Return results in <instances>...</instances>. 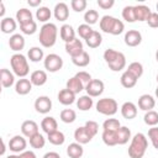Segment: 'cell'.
Listing matches in <instances>:
<instances>
[{"mask_svg": "<svg viewBox=\"0 0 158 158\" xmlns=\"http://www.w3.org/2000/svg\"><path fill=\"white\" fill-rule=\"evenodd\" d=\"M148 147V139L146 135L138 132L131 138V143L128 147V156L130 158H143Z\"/></svg>", "mask_w": 158, "mask_h": 158, "instance_id": "1", "label": "cell"}, {"mask_svg": "<svg viewBox=\"0 0 158 158\" xmlns=\"http://www.w3.org/2000/svg\"><path fill=\"white\" fill-rule=\"evenodd\" d=\"M57 35H58L57 26L52 22H47V23H43V26L40 28L38 41L42 44V47L51 48L57 42Z\"/></svg>", "mask_w": 158, "mask_h": 158, "instance_id": "2", "label": "cell"}, {"mask_svg": "<svg viewBox=\"0 0 158 158\" xmlns=\"http://www.w3.org/2000/svg\"><path fill=\"white\" fill-rule=\"evenodd\" d=\"M104 59L112 72H120L126 67V57L122 52L107 48L104 52Z\"/></svg>", "mask_w": 158, "mask_h": 158, "instance_id": "3", "label": "cell"}, {"mask_svg": "<svg viewBox=\"0 0 158 158\" xmlns=\"http://www.w3.org/2000/svg\"><path fill=\"white\" fill-rule=\"evenodd\" d=\"M10 64H11V69L14 74L17 75L19 78H25L30 72L27 58L21 53L12 54L10 58Z\"/></svg>", "mask_w": 158, "mask_h": 158, "instance_id": "4", "label": "cell"}, {"mask_svg": "<svg viewBox=\"0 0 158 158\" xmlns=\"http://www.w3.org/2000/svg\"><path fill=\"white\" fill-rule=\"evenodd\" d=\"M96 111L101 115H105V116H112L117 112L118 110V105L116 102L115 99L112 98H104V99H100L96 105Z\"/></svg>", "mask_w": 158, "mask_h": 158, "instance_id": "5", "label": "cell"}, {"mask_svg": "<svg viewBox=\"0 0 158 158\" xmlns=\"http://www.w3.org/2000/svg\"><path fill=\"white\" fill-rule=\"evenodd\" d=\"M43 65H44V69L49 73H56L58 70L62 69L63 67V59L60 56L56 54V53H49L44 57L43 59Z\"/></svg>", "mask_w": 158, "mask_h": 158, "instance_id": "6", "label": "cell"}, {"mask_svg": "<svg viewBox=\"0 0 158 158\" xmlns=\"http://www.w3.org/2000/svg\"><path fill=\"white\" fill-rule=\"evenodd\" d=\"M105 85L104 81L100 79H91L86 85H85V90H86V95L91 96V98H96L100 96L104 93Z\"/></svg>", "mask_w": 158, "mask_h": 158, "instance_id": "7", "label": "cell"}, {"mask_svg": "<svg viewBox=\"0 0 158 158\" xmlns=\"http://www.w3.org/2000/svg\"><path fill=\"white\" fill-rule=\"evenodd\" d=\"M26 147H27V142L23 136L16 135L9 141V149L14 153H22L23 151H26Z\"/></svg>", "mask_w": 158, "mask_h": 158, "instance_id": "8", "label": "cell"}, {"mask_svg": "<svg viewBox=\"0 0 158 158\" xmlns=\"http://www.w3.org/2000/svg\"><path fill=\"white\" fill-rule=\"evenodd\" d=\"M35 109L40 114H48L52 110V100L46 95H41L35 101Z\"/></svg>", "mask_w": 158, "mask_h": 158, "instance_id": "9", "label": "cell"}, {"mask_svg": "<svg viewBox=\"0 0 158 158\" xmlns=\"http://www.w3.org/2000/svg\"><path fill=\"white\" fill-rule=\"evenodd\" d=\"M123 40H125L126 46H128V47H137L142 42V35L137 30H128L125 33Z\"/></svg>", "mask_w": 158, "mask_h": 158, "instance_id": "10", "label": "cell"}, {"mask_svg": "<svg viewBox=\"0 0 158 158\" xmlns=\"http://www.w3.org/2000/svg\"><path fill=\"white\" fill-rule=\"evenodd\" d=\"M65 52L72 57H78L79 54H81L84 52V48H83V43L79 38H74L73 41L65 43Z\"/></svg>", "mask_w": 158, "mask_h": 158, "instance_id": "11", "label": "cell"}, {"mask_svg": "<svg viewBox=\"0 0 158 158\" xmlns=\"http://www.w3.org/2000/svg\"><path fill=\"white\" fill-rule=\"evenodd\" d=\"M21 133H22V136L30 138L33 135L38 133V125L33 120H26L21 125Z\"/></svg>", "mask_w": 158, "mask_h": 158, "instance_id": "12", "label": "cell"}, {"mask_svg": "<svg viewBox=\"0 0 158 158\" xmlns=\"http://www.w3.org/2000/svg\"><path fill=\"white\" fill-rule=\"evenodd\" d=\"M53 15H54L56 20H58V21L63 22V21L68 20V17H69V7H68V5L65 2L56 4L54 10H53Z\"/></svg>", "mask_w": 158, "mask_h": 158, "instance_id": "13", "label": "cell"}, {"mask_svg": "<svg viewBox=\"0 0 158 158\" xmlns=\"http://www.w3.org/2000/svg\"><path fill=\"white\" fill-rule=\"evenodd\" d=\"M121 115L126 120H132L137 116V106L132 101H126L121 106Z\"/></svg>", "mask_w": 158, "mask_h": 158, "instance_id": "14", "label": "cell"}, {"mask_svg": "<svg viewBox=\"0 0 158 158\" xmlns=\"http://www.w3.org/2000/svg\"><path fill=\"white\" fill-rule=\"evenodd\" d=\"M74 139L80 144H86L93 139V136L88 132V130L84 126H80L74 131Z\"/></svg>", "mask_w": 158, "mask_h": 158, "instance_id": "15", "label": "cell"}, {"mask_svg": "<svg viewBox=\"0 0 158 158\" xmlns=\"http://www.w3.org/2000/svg\"><path fill=\"white\" fill-rule=\"evenodd\" d=\"M156 106V100L149 94H143L138 98V107L143 111H151Z\"/></svg>", "mask_w": 158, "mask_h": 158, "instance_id": "16", "label": "cell"}, {"mask_svg": "<svg viewBox=\"0 0 158 158\" xmlns=\"http://www.w3.org/2000/svg\"><path fill=\"white\" fill-rule=\"evenodd\" d=\"M9 47L14 52H20L21 49H23V47H25V38H23V36L20 35V33L11 35L10 40H9Z\"/></svg>", "mask_w": 158, "mask_h": 158, "instance_id": "17", "label": "cell"}, {"mask_svg": "<svg viewBox=\"0 0 158 158\" xmlns=\"http://www.w3.org/2000/svg\"><path fill=\"white\" fill-rule=\"evenodd\" d=\"M31 90H32V83H31L30 79L21 78L15 84V91L19 95H27Z\"/></svg>", "mask_w": 158, "mask_h": 158, "instance_id": "18", "label": "cell"}, {"mask_svg": "<svg viewBox=\"0 0 158 158\" xmlns=\"http://www.w3.org/2000/svg\"><path fill=\"white\" fill-rule=\"evenodd\" d=\"M41 128L43 130L44 133L49 135L54 131H57L58 128V123H57V120L52 116H46L42 121H41Z\"/></svg>", "mask_w": 158, "mask_h": 158, "instance_id": "19", "label": "cell"}, {"mask_svg": "<svg viewBox=\"0 0 158 158\" xmlns=\"http://www.w3.org/2000/svg\"><path fill=\"white\" fill-rule=\"evenodd\" d=\"M0 81H1L2 88H10L14 84H16L15 83V74L11 73L9 69L2 68L0 70Z\"/></svg>", "mask_w": 158, "mask_h": 158, "instance_id": "20", "label": "cell"}, {"mask_svg": "<svg viewBox=\"0 0 158 158\" xmlns=\"http://www.w3.org/2000/svg\"><path fill=\"white\" fill-rule=\"evenodd\" d=\"M16 27H17L16 20H14L12 17H4L1 20V22H0V30L5 35L14 33V31L16 30Z\"/></svg>", "mask_w": 158, "mask_h": 158, "instance_id": "21", "label": "cell"}, {"mask_svg": "<svg viewBox=\"0 0 158 158\" xmlns=\"http://www.w3.org/2000/svg\"><path fill=\"white\" fill-rule=\"evenodd\" d=\"M30 80L32 83V85L36 86H42L47 83V73L44 70H35L31 73L30 75Z\"/></svg>", "mask_w": 158, "mask_h": 158, "instance_id": "22", "label": "cell"}, {"mask_svg": "<svg viewBox=\"0 0 158 158\" xmlns=\"http://www.w3.org/2000/svg\"><path fill=\"white\" fill-rule=\"evenodd\" d=\"M58 101L62 104V105H72L74 101H75V94L73 91H70L69 89H62L59 93H58Z\"/></svg>", "mask_w": 158, "mask_h": 158, "instance_id": "23", "label": "cell"}, {"mask_svg": "<svg viewBox=\"0 0 158 158\" xmlns=\"http://www.w3.org/2000/svg\"><path fill=\"white\" fill-rule=\"evenodd\" d=\"M59 36H60V38H62L65 43L73 41L74 38H77V37H75V31H74V28H73L70 25H68V23H64V25L59 28Z\"/></svg>", "mask_w": 158, "mask_h": 158, "instance_id": "24", "label": "cell"}, {"mask_svg": "<svg viewBox=\"0 0 158 158\" xmlns=\"http://www.w3.org/2000/svg\"><path fill=\"white\" fill-rule=\"evenodd\" d=\"M65 88L69 89L70 91H73V93L77 95V94H79L80 91H83V90L85 89V85L83 84V81H81L80 79H78V78L74 75V77H72V78L68 79Z\"/></svg>", "mask_w": 158, "mask_h": 158, "instance_id": "25", "label": "cell"}, {"mask_svg": "<svg viewBox=\"0 0 158 158\" xmlns=\"http://www.w3.org/2000/svg\"><path fill=\"white\" fill-rule=\"evenodd\" d=\"M67 154L69 158H81L84 154V148L80 143L73 142L67 147Z\"/></svg>", "mask_w": 158, "mask_h": 158, "instance_id": "26", "label": "cell"}, {"mask_svg": "<svg viewBox=\"0 0 158 158\" xmlns=\"http://www.w3.org/2000/svg\"><path fill=\"white\" fill-rule=\"evenodd\" d=\"M152 14L151 9L146 5H136L135 6V15H136V21H147L149 15Z\"/></svg>", "mask_w": 158, "mask_h": 158, "instance_id": "27", "label": "cell"}, {"mask_svg": "<svg viewBox=\"0 0 158 158\" xmlns=\"http://www.w3.org/2000/svg\"><path fill=\"white\" fill-rule=\"evenodd\" d=\"M16 20L20 25H25V23H28L31 21H33L32 19V12L31 10L26 9V7H21L16 11Z\"/></svg>", "mask_w": 158, "mask_h": 158, "instance_id": "28", "label": "cell"}, {"mask_svg": "<svg viewBox=\"0 0 158 158\" xmlns=\"http://www.w3.org/2000/svg\"><path fill=\"white\" fill-rule=\"evenodd\" d=\"M115 20H116V17L110 16V15H105V16H102L101 20H100V23H99L100 30H101L102 32H105V33H110V35H111V31H112Z\"/></svg>", "mask_w": 158, "mask_h": 158, "instance_id": "29", "label": "cell"}, {"mask_svg": "<svg viewBox=\"0 0 158 158\" xmlns=\"http://www.w3.org/2000/svg\"><path fill=\"white\" fill-rule=\"evenodd\" d=\"M137 78L136 77H133L131 73H128L127 70H125L123 73H122V75H121V78H120V81H121V85L123 86V88H126V89H131V88H133L136 84H137Z\"/></svg>", "mask_w": 158, "mask_h": 158, "instance_id": "30", "label": "cell"}, {"mask_svg": "<svg viewBox=\"0 0 158 158\" xmlns=\"http://www.w3.org/2000/svg\"><path fill=\"white\" fill-rule=\"evenodd\" d=\"M94 105L93 98L89 95H83L77 100V107L80 111H89Z\"/></svg>", "mask_w": 158, "mask_h": 158, "instance_id": "31", "label": "cell"}, {"mask_svg": "<svg viewBox=\"0 0 158 158\" xmlns=\"http://www.w3.org/2000/svg\"><path fill=\"white\" fill-rule=\"evenodd\" d=\"M101 138L106 146L109 147L116 146L117 144V131H102Z\"/></svg>", "mask_w": 158, "mask_h": 158, "instance_id": "32", "label": "cell"}, {"mask_svg": "<svg viewBox=\"0 0 158 158\" xmlns=\"http://www.w3.org/2000/svg\"><path fill=\"white\" fill-rule=\"evenodd\" d=\"M102 42V37H101V33L98 32V31H93V33L85 40V43L88 44V47L90 48H98Z\"/></svg>", "mask_w": 158, "mask_h": 158, "instance_id": "33", "label": "cell"}, {"mask_svg": "<svg viewBox=\"0 0 158 158\" xmlns=\"http://www.w3.org/2000/svg\"><path fill=\"white\" fill-rule=\"evenodd\" d=\"M27 57H28V59H30L31 62L37 63V62H40V60L43 59L44 53H43V49H42V48L35 46V47H31V48L28 49V52H27Z\"/></svg>", "mask_w": 158, "mask_h": 158, "instance_id": "34", "label": "cell"}, {"mask_svg": "<svg viewBox=\"0 0 158 158\" xmlns=\"http://www.w3.org/2000/svg\"><path fill=\"white\" fill-rule=\"evenodd\" d=\"M131 139V130L126 126H121L117 131V144H126Z\"/></svg>", "mask_w": 158, "mask_h": 158, "instance_id": "35", "label": "cell"}, {"mask_svg": "<svg viewBox=\"0 0 158 158\" xmlns=\"http://www.w3.org/2000/svg\"><path fill=\"white\" fill-rule=\"evenodd\" d=\"M52 16V12L51 10L47 7V6H40L37 10H36V19L40 21V22H43V23H47L49 21Z\"/></svg>", "mask_w": 158, "mask_h": 158, "instance_id": "36", "label": "cell"}, {"mask_svg": "<svg viewBox=\"0 0 158 158\" xmlns=\"http://www.w3.org/2000/svg\"><path fill=\"white\" fill-rule=\"evenodd\" d=\"M47 139L49 141V143H52L54 146H62L64 143V141H65V136H64V133L62 131L57 130V131L47 135Z\"/></svg>", "mask_w": 158, "mask_h": 158, "instance_id": "37", "label": "cell"}, {"mask_svg": "<svg viewBox=\"0 0 158 158\" xmlns=\"http://www.w3.org/2000/svg\"><path fill=\"white\" fill-rule=\"evenodd\" d=\"M59 117H60V120H62L64 123H72V122H74L75 118H77V112H75L73 109H64V110L60 111Z\"/></svg>", "mask_w": 158, "mask_h": 158, "instance_id": "38", "label": "cell"}, {"mask_svg": "<svg viewBox=\"0 0 158 158\" xmlns=\"http://www.w3.org/2000/svg\"><path fill=\"white\" fill-rule=\"evenodd\" d=\"M46 144V138L38 132L36 135H33L32 137H30V146L35 149H41L43 148Z\"/></svg>", "mask_w": 158, "mask_h": 158, "instance_id": "39", "label": "cell"}, {"mask_svg": "<svg viewBox=\"0 0 158 158\" xmlns=\"http://www.w3.org/2000/svg\"><path fill=\"white\" fill-rule=\"evenodd\" d=\"M128 73H131L133 77H136L137 79H139L143 74V65L139 63V62H132L128 64L127 69H126Z\"/></svg>", "mask_w": 158, "mask_h": 158, "instance_id": "40", "label": "cell"}, {"mask_svg": "<svg viewBox=\"0 0 158 158\" xmlns=\"http://www.w3.org/2000/svg\"><path fill=\"white\" fill-rule=\"evenodd\" d=\"M143 121H144L146 125H148L151 127H154L158 123V112L154 111V110L146 111V114L143 116Z\"/></svg>", "mask_w": 158, "mask_h": 158, "instance_id": "41", "label": "cell"}, {"mask_svg": "<svg viewBox=\"0 0 158 158\" xmlns=\"http://www.w3.org/2000/svg\"><path fill=\"white\" fill-rule=\"evenodd\" d=\"M72 62L74 65L77 67H86L89 63H90V56L84 51L81 54H79L78 57H74L72 58Z\"/></svg>", "mask_w": 158, "mask_h": 158, "instance_id": "42", "label": "cell"}, {"mask_svg": "<svg viewBox=\"0 0 158 158\" xmlns=\"http://www.w3.org/2000/svg\"><path fill=\"white\" fill-rule=\"evenodd\" d=\"M121 123L117 118H106L102 123V131H118Z\"/></svg>", "mask_w": 158, "mask_h": 158, "instance_id": "43", "label": "cell"}, {"mask_svg": "<svg viewBox=\"0 0 158 158\" xmlns=\"http://www.w3.org/2000/svg\"><path fill=\"white\" fill-rule=\"evenodd\" d=\"M98 20H99V12L96 10L90 9V10H86L85 11V14H84V21H85L86 25L91 26V25L96 23Z\"/></svg>", "mask_w": 158, "mask_h": 158, "instance_id": "44", "label": "cell"}, {"mask_svg": "<svg viewBox=\"0 0 158 158\" xmlns=\"http://www.w3.org/2000/svg\"><path fill=\"white\" fill-rule=\"evenodd\" d=\"M122 19L130 23L136 21V15H135V6H125L122 10Z\"/></svg>", "mask_w": 158, "mask_h": 158, "instance_id": "45", "label": "cell"}, {"mask_svg": "<svg viewBox=\"0 0 158 158\" xmlns=\"http://www.w3.org/2000/svg\"><path fill=\"white\" fill-rule=\"evenodd\" d=\"M20 30L23 35H33L37 31V23L36 21H31L25 25H20Z\"/></svg>", "mask_w": 158, "mask_h": 158, "instance_id": "46", "label": "cell"}, {"mask_svg": "<svg viewBox=\"0 0 158 158\" xmlns=\"http://www.w3.org/2000/svg\"><path fill=\"white\" fill-rule=\"evenodd\" d=\"M93 28L89 26V25H86V23H81V25H79V27H78V35H79V37H81L83 40H86L91 33H93Z\"/></svg>", "mask_w": 158, "mask_h": 158, "instance_id": "47", "label": "cell"}, {"mask_svg": "<svg viewBox=\"0 0 158 158\" xmlns=\"http://www.w3.org/2000/svg\"><path fill=\"white\" fill-rule=\"evenodd\" d=\"M86 5H88L86 0H72V1H70V6H72V9H73L75 12H81V11H84V10L86 9Z\"/></svg>", "mask_w": 158, "mask_h": 158, "instance_id": "48", "label": "cell"}, {"mask_svg": "<svg viewBox=\"0 0 158 158\" xmlns=\"http://www.w3.org/2000/svg\"><path fill=\"white\" fill-rule=\"evenodd\" d=\"M148 137L153 144V147L158 151V127H151L148 130Z\"/></svg>", "mask_w": 158, "mask_h": 158, "instance_id": "49", "label": "cell"}, {"mask_svg": "<svg viewBox=\"0 0 158 158\" xmlns=\"http://www.w3.org/2000/svg\"><path fill=\"white\" fill-rule=\"evenodd\" d=\"M84 127L88 130V132H89L93 137H95V136H96V133H98V131H99V125H98L95 121H93V120L86 121V122H85V125H84Z\"/></svg>", "mask_w": 158, "mask_h": 158, "instance_id": "50", "label": "cell"}, {"mask_svg": "<svg viewBox=\"0 0 158 158\" xmlns=\"http://www.w3.org/2000/svg\"><path fill=\"white\" fill-rule=\"evenodd\" d=\"M123 30H125L123 22H122L121 20L116 19V20H115V23H114V27H112V31H111V35L118 36V35H121V33L123 32Z\"/></svg>", "mask_w": 158, "mask_h": 158, "instance_id": "51", "label": "cell"}, {"mask_svg": "<svg viewBox=\"0 0 158 158\" xmlns=\"http://www.w3.org/2000/svg\"><path fill=\"white\" fill-rule=\"evenodd\" d=\"M75 77H77L78 79H80V80L83 81V84H85V85L91 80V75H90L88 72H85V70H80V72H78V73L75 74Z\"/></svg>", "mask_w": 158, "mask_h": 158, "instance_id": "52", "label": "cell"}, {"mask_svg": "<svg viewBox=\"0 0 158 158\" xmlns=\"http://www.w3.org/2000/svg\"><path fill=\"white\" fill-rule=\"evenodd\" d=\"M146 22L148 23L149 27H152V28H158V14H157V12H152Z\"/></svg>", "mask_w": 158, "mask_h": 158, "instance_id": "53", "label": "cell"}, {"mask_svg": "<svg viewBox=\"0 0 158 158\" xmlns=\"http://www.w3.org/2000/svg\"><path fill=\"white\" fill-rule=\"evenodd\" d=\"M98 5H99V7H101L104 10H107V9H111L115 5V1L114 0H98Z\"/></svg>", "mask_w": 158, "mask_h": 158, "instance_id": "54", "label": "cell"}, {"mask_svg": "<svg viewBox=\"0 0 158 158\" xmlns=\"http://www.w3.org/2000/svg\"><path fill=\"white\" fill-rule=\"evenodd\" d=\"M20 158H37V156L33 151H23L22 153H20Z\"/></svg>", "mask_w": 158, "mask_h": 158, "instance_id": "55", "label": "cell"}, {"mask_svg": "<svg viewBox=\"0 0 158 158\" xmlns=\"http://www.w3.org/2000/svg\"><path fill=\"white\" fill-rule=\"evenodd\" d=\"M43 158H60V156H59V153H57V152H47V153L43 156Z\"/></svg>", "mask_w": 158, "mask_h": 158, "instance_id": "56", "label": "cell"}, {"mask_svg": "<svg viewBox=\"0 0 158 158\" xmlns=\"http://www.w3.org/2000/svg\"><path fill=\"white\" fill-rule=\"evenodd\" d=\"M41 2H42V0H28V1H27V4H28L30 6H32V7H37V6H40Z\"/></svg>", "mask_w": 158, "mask_h": 158, "instance_id": "57", "label": "cell"}, {"mask_svg": "<svg viewBox=\"0 0 158 158\" xmlns=\"http://www.w3.org/2000/svg\"><path fill=\"white\" fill-rule=\"evenodd\" d=\"M4 15H5V5H4V2L1 1V2H0V16L4 19Z\"/></svg>", "mask_w": 158, "mask_h": 158, "instance_id": "58", "label": "cell"}, {"mask_svg": "<svg viewBox=\"0 0 158 158\" xmlns=\"http://www.w3.org/2000/svg\"><path fill=\"white\" fill-rule=\"evenodd\" d=\"M6 158H20V154L17 156V154H10V156H7Z\"/></svg>", "mask_w": 158, "mask_h": 158, "instance_id": "59", "label": "cell"}, {"mask_svg": "<svg viewBox=\"0 0 158 158\" xmlns=\"http://www.w3.org/2000/svg\"><path fill=\"white\" fill-rule=\"evenodd\" d=\"M5 149H6V148H5V142L2 141V149H1V154H5Z\"/></svg>", "mask_w": 158, "mask_h": 158, "instance_id": "60", "label": "cell"}, {"mask_svg": "<svg viewBox=\"0 0 158 158\" xmlns=\"http://www.w3.org/2000/svg\"><path fill=\"white\" fill-rule=\"evenodd\" d=\"M156 60L158 62V49H157V52H156Z\"/></svg>", "mask_w": 158, "mask_h": 158, "instance_id": "61", "label": "cell"}, {"mask_svg": "<svg viewBox=\"0 0 158 158\" xmlns=\"http://www.w3.org/2000/svg\"><path fill=\"white\" fill-rule=\"evenodd\" d=\"M156 96H157V99H158V86H157V89H156Z\"/></svg>", "mask_w": 158, "mask_h": 158, "instance_id": "62", "label": "cell"}, {"mask_svg": "<svg viewBox=\"0 0 158 158\" xmlns=\"http://www.w3.org/2000/svg\"><path fill=\"white\" fill-rule=\"evenodd\" d=\"M156 9H157V14H158V2H157V5H156Z\"/></svg>", "mask_w": 158, "mask_h": 158, "instance_id": "63", "label": "cell"}, {"mask_svg": "<svg viewBox=\"0 0 158 158\" xmlns=\"http://www.w3.org/2000/svg\"><path fill=\"white\" fill-rule=\"evenodd\" d=\"M156 79H157V83H158V74H157V78Z\"/></svg>", "mask_w": 158, "mask_h": 158, "instance_id": "64", "label": "cell"}]
</instances>
